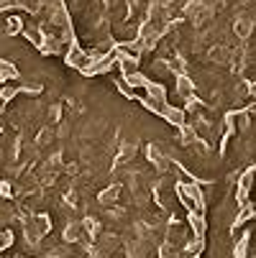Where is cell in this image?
<instances>
[{"label": "cell", "instance_id": "obj_1", "mask_svg": "<svg viewBox=\"0 0 256 258\" xmlns=\"http://www.w3.org/2000/svg\"><path fill=\"white\" fill-rule=\"evenodd\" d=\"M64 61H67L69 67H75V69H85L87 61H90V54H87L77 41H72V44L67 46V56H64Z\"/></svg>", "mask_w": 256, "mask_h": 258}, {"label": "cell", "instance_id": "obj_2", "mask_svg": "<svg viewBox=\"0 0 256 258\" xmlns=\"http://www.w3.org/2000/svg\"><path fill=\"white\" fill-rule=\"evenodd\" d=\"M185 115H187V110H185V107H174V105H167V110H164V115H162V118H164L169 125H174V128H182V125H187Z\"/></svg>", "mask_w": 256, "mask_h": 258}, {"label": "cell", "instance_id": "obj_3", "mask_svg": "<svg viewBox=\"0 0 256 258\" xmlns=\"http://www.w3.org/2000/svg\"><path fill=\"white\" fill-rule=\"evenodd\" d=\"M187 225H190V233L197 235V238H205V215L200 210H192L187 215Z\"/></svg>", "mask_w": 256, "mask_h": 258}, {"label": "cell", "instance_id": "obj_4", "mask_svg": "<svg viewBox=\"0 0 256 258\" xmlns=\"http://www.w3.org/2000/svg\"><path fill=\"white\" fill-rule=\"evenodd\" d=\"M123 82L131 87V90H146V87H149V77H146L143 75V72L141 69H136V72H128V75H123Z\"/></svg>", "mask_w": 256, "mask_h": 258}, {"label": "cell", "instance_id": "obj_5", "mask_svg": "<svg viewBox=\"0 0 256 258\" xmlns=\"http://www.w3.org/2000/svg\"><path fill=\"white\" fill-rule=\"evenodd\" d=\"M146 95L149 97H154V100H159V102H164V105H169V97H167V87L162 85V82H149V87H146Z\"/></svg>", "mask_w": 256, "mask_h": 258}, {"label": "cell", "instance_id": "obj_6", "mask_svg": "<svg viewBox=\"0 0 256 258\" xmlns=\"http://www.w3.org/2000/svg\"><path fill=\"white\" fill-rule=\"evenodd\" d=\"M177 92L182 95V97H192V92H195V82L187 77V75H177Z\"/></svg>", "mask_w": 256, "mask_h": 258}, {"label": "cell", "instance_id": "obj_7", "mask_svg": "<svg viewBox=\"0 0 256 258\" xmlns=\"http://www.w3.org/2000/svg\"><path fill=\"white\" fill-rule=\"evenodd\" d=\"M233 31H236L238 39H248L251 31H253V21H251V18H246V16H241V18L233 23Z\"/></svg>", "mask_w": 256, "mask_h": 258}, {"label": "cell", "instance_id": "obj_8", "mask_svg": "<svg viewBox=\"0 0 256 258\" xmlns=\"http://www.w3.org/2000/svg\"><path fill=\"white\" fill-rule=\"evenodd\" d=\"M18 80V69L11 61H0V82H11Z\"/></svg>", "mask_w": 256, "mask_h": 258}, {"label": "cell", "instance_id": "obj_9", "mask_svg": "<svg viewBox=\"0 0 256 258\" xmlns=\"http://www.w3.org/2000/svg\"><path fill=\"white\" fill-rule=\"evenodd\" d=\"M248 243H251V233H243V235L236 240V245H233V258H246Z\"/></svg>", "mask_w": 256, "mask_h": 258}, {"label": "cell", "instance_id": "obj_10", "mask_svg": "<svg viewBox=\"0 0 256 258\" xmlns=\"http://www.w3.org/2000/svg\"><path fill=\"white\" fill-rule=\"evenodd\" d=\"M80 233H82V225H80V223H72L69 228H64V240H69V243H72V240H77Z\"/></svg>", "mask_w": 256, "mask_h": 258}, {"label": "cell", "instance_id": "obj_11", "mask_svg": "<svg viewBox=\"0 0 256 258\" xmlns=\"http://www.w3.org/2000/svg\"><path fill=\"white\" fill-rule=\"evenodd\" d=\"M18 31H23V23H21V18H8V23H6V33L8 36H13V33H18Z\"/></svg>", "mask_w": 256, "mask_h": 258}, {"label": "cell", "instance_id": "obj_12", "mask_svg": "<svg viewBox=\"0 0 256 258\" xmlns=\"http://www.w3.org/2000/svg\"><path fill=\"white\" fill-rule=\"evenodd\" d=\"M18 92H21V87H3V90H0V100H3V102H11Z\"/></svg>", "mask_w": 256, "mask_h": 258}, {"label": "cell", "instance_id": "obj_13", "mask_svg": "<svg viewBox=\"0 0 256 258\" xmlns=\"http://www.w3.org/2000/svg\"><path fill=\"white\" fill-rule=\"evenodd\" d=\"M49 141H52V133H49V131H44V133L39 136V143L44 146V143H49Z\"/></svg>", "mask_w": 256, "mask_h": 258}, {"label": "cell", "instance_id": "obj_14", "mask_svg": "<svg viewBox=\"0 0 256 258\" xmlns=\"http://www.w3.org/2000/svg\"><path fill=\"white\" fill-rule=\"evenodd\" d=\"M11 6H16V0H0V11H3V8H11Z\"/></svg>", "mask_w": 256, "mask_h": 258}, {"label": "cell", "instance_id": "obj_15", "mask_svg": "<svg viewBox=\"0 0 256 258\" xmlns=\"http://www.w3.org/2000/svg\"><path fill=\"white\" fill-rule=\"evenodd\" d=\"M248 90H251V95H253V97H256V82H253V85H251V87H248Z\"/></svg>", "mask_w": 256, "mask_h": 258}]
</instances>
